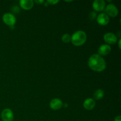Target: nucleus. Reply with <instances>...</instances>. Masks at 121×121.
Here are the masks:
<instances>
[{"instance_id":"14","label":"nucleus","mask_w":121,"mask_h":121,"mask_svg":"<svg viewBox=\"0 0 121 121\" xmlns=\"http://www.w3.org/2000/svg\"><path fill=\"white\" fill-rule=\"evenodd\" d=\"M62 41L65 43H68L71 40V36L68 34H65L61 37Z\"/></svg>"},{"instance_id":"2","label":"nucleus","mask_w":121,"mask_h":121,"mask_svg":"<svg viewBox=\"0 0 121 121\" xmlns=\"http://www.w3.org/2000/svg\"><path fill=\"white\" fill-rule=\"evenodd\" d=\"M86 33L83 31H78L75 32L71 37V41L72 43L77 46H82L83 44L86 41Z\"/></svg>"},{"instance_id":"5","label":"nucleus","mask_w":121,"mask_h":121,"mask_svg":"<svg viewBox=\"0 0 121 121\" xmlns=\"http://www.w3.org/2000/svg\"><path fill=\"white\" fill-rule=\"evenodd\" d=\"M106 12L109 16L115 17L118 14V9L114 4H108L106 7Z\"/></svg>"},{"instance_id":"4","label":"nucleus","mask_w":121,"mask_h":121,"mask_svg":"<svg viewBox=\"0 0 121 121\" xmlns=\"http://www.w3.org/2000/svg\"><path fill=\"white\" fill-rule=\"evenodd\" d=\"M1 118L3 121H12L14 119L13 111L9 109H5L1 113Z\"/></svg>"},{"instance_id":"1","label":"nucleus","mask_w":121,"mask_h":121,"mask_svg":"<svg viewBox=\"0 0 121 121\" xmlns=\"http://www.w3.org/2000/svg\"><path fill=\"white\" fill-rule=\"evenodd\" d=\"M88 65L91 69L99 72L104 71L106 67V62L104 58L98 54H94L90 57Z\"/></svg>"},{"instance_id":"6","label":"nucleus","mask_w":121,"mask_h":121,"mask_svg":"<svg viewBox=\"0 0 121 121\" xmlns=\"http://www.w3.org/2000/svg\"><path fill=\"white\" fill-rule=\"evenodd\" d=\"M97 21L101 26H106L109 22V18L107 14L101 13L97 17Z\"/></svg>"},{"instance_id":"13","label":"nucleus","mask_w":121,"mask_h":121,"mask_svg":"<svg viewBox=\"0 0 121 121\" xmlns=\"http://www.w3.org/2000/svg\"><path fill=\"white\" fill-rule=\"evenodd\" d=\"M104 92L102 89H98L95 92L94 98L96 100H100L104 97Z\"/></svg>"},{"instance_id":"17","label":"nucleus","mask_w":121,"mask_h":121,"mask_svg":"<svg viewBox=\"0 0 121 121\" xmlns=\"http://www.w3.org/2000/svg\"><path fill=\"white\" fill-rule=\"evenodd\" d=\"M59 1H50V0H48V1H47V3H48L49 4H56L58 3Z\"/></svg>"},{"instance_id":"16","label":"nucleus","mask_w":121,"mask_h":121,"mask_svg":"<svg viewBox=\"0 0 121 121\" xmlns=\"http://www.w3.org/2000/svg\"><path fill=\"white\" fill-rule=\"evenodd\" d=\"M20 8H19L17 6H14V7H13L12 8V11H13V13H18L20 12Z\"/></svg>"},{"instance_id":"11","label":"nucleus","mask_w":121,"mask_h":121,"mask_svg":"<svg viewBox=\"0 0 121 121\" xmlns=\"http://www.w3.org/2000/svg\"><path fill=\"white\" fill-rule=\"evenodd\" d=\"M20 6L25 10H29L34 5V2L32 0H21L20 1Z\"/></svg>"},{"instance_id":"21","label":"nucleus","mask_w":121,"mask_h":121,"mask_svg":"<svg viewBox=\"0 0 121 121\" xmlns=\"http://www.w3.org/2000/svg\"><path fill=\"white\" fill-rule=\"evenodd\" d=\"M65 106H66V107H67V104H65Z\"/></svg>"},{"instance_id":"9","label":"nucleus","mask_w":121,"mask_h":121,"mask_svg":"<svg viewBox=\"0 0 121 121\" xmlns=\"http://www.w3.org/2000/svg\"><path fill=\"white\" fill-rule=\"evenodd\" d=\"M63 103L61 100L59 99L56 98V99H52V101L50 103V106L53 110H59L62 107Z\"/></svg>"},{"instance_id":"19","label":"nucleus","mask_w":121,"mask_h":121,"mask_svg":"<svg viewBox=\"0 0 121 121\" xmlns=\"http://www.w3.org/2000/svg\"><path fill=\"white\" fill-rule=\"evenodd\" d=\"M35 2L36 3H43V2H44V1H35Z\"/></svg>"},{"instance_id":"15","label":"nucleus","mask_w":121,"mask_h":121,"mask_svg":"<svg viewBox=\"0 0 121 121\" xmlns=\"http://www.w3.org/2000/svg\"><path fill=\"white\" fill-rule=\"evenodd\" d=\"M96 16V13L95 12H92V13H90L89 14V18L91 20H94V19H95Z\"/></svg>"},{"instance_id":"3","label":"nucleus","mask_w":121,"mask_h":121,"mask_svg":"<svg viewBox=\"0 0 121 121\" xmlns=\"http://www.w3.org/2000/svg\"><path fill=\"white\" fill-rule=\"evenodd\" d=\"M2 19L5 23L9 26H14L16 22V18L15 16L11 13H5L4 14Z\"/></svg>"},{"instance_id":"18","label":"nucleus","mask_w":121,"mask_h":121,"mask_svg":"<svg viewBox=\"0 0 121 121\" xmlns=\"http://www.w3.org/2000/svg\"><path fill=\"white\" fill-rule=\"evenodd\" d=\"M114 121H121V116H118L115 118Z\"/></svg>"},{"instance_id":"10","label":"nucleus","mask_w":121,"mask_h":121,"mask_svg":"<svg viewBox=\"0 0 121 121\" xmlns=\"http://www.w3.org/2000/svg\"><path fill=\"white\" fill-rule=\"evenodd\" d=\"M111 46L108 44H102L98 48V53L99 55L105 56L111 52Z\"/></svg>"},{"instance_id":"20","label":"nucleus","mask_w":121,"mask_h":121,"mask_svg":"<svg viewBox=\"0 0 121 121\" xmlns=\"http://www.w3.org/2000/svg\"><path fill=\"white\" fill-rule=\"evenodd\" d=\"M121 40H119V42H118V44H119V48H121Z\"/></svg>"},{"instance_id":"8","label":"nucleus","mask_w":121,"mask_h":121,"mask_svg":"<svg viewBox=\"0 0 121 121\" xmlns=\"http://www.w3.org/2000/svg\"><path fill=\"white\" fill-rule=\"evenodd\" d=\"M105 1L104 0H95L93 3V8L96 11H102L105 7Z\"/></svg>"},{"instance_id":"12","label":"nucleus","mask_w":121,"mask_h":121,"mask_svg":"<svg viewBox=\"0 0 121 121\" xmlns=\"http://www.w3.org/2000/svg\"><path fill=\"white\" fill-rule=\"evenodd\" d=\"M83 106L86 110H92L95 106V102L92 98H87L84 102Z\"/></svg>"},{"instance_id":"7","label":"nucleus","mask_w":121,"mask_h":121,"mask_svg":"<svg viewBox=\"0 0 121 121\" xmlns=\"http://www.w3.org/2000/svg\"><path fill=\"white\" fill-rule=\"evenodd\" d=\"M104 40L107 43L113 44H115L117 41V37L115 34L112 33H108L104 35Z\"/></svg>"}]
</instances>
